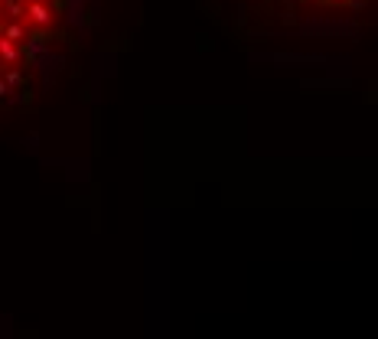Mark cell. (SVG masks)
<instances>
[{
	"instance_id": "cell-1",
	"label": "cell",
	"mask_w": 378,
	"mask_h": 339,
	"mask_svg": "<svg viewBox=\"0 0 378 339\" xmlns=\"http://www.w3.org/2000/svg\"><path fill=\"white\" fill-rule=\"evenodd\" d=\"M23 23L33 26V30H49V26L56 23V13H52V7L46 3V0H26Z\"/></svg>"
},
{
	"instance_id": "cell-2",
	"label": "cell",
	"mask_w": 378,
	"mask_h": 339,
	"mask_svg": "<svg viewBox=\"0 0 378 339\" xmlns=\"http://www.w3.org/2000/svg\"><path fill=\"white\" fill-rule=\"evenodd\" d=\"M0 36L13 39V43H23V39H30V26H26L23 20H10V23L0 26Z\"/></svg>"
},
{
	"instance_id": "cell-3",
	"label": "cell",
	"mask_w": 378,
	"mask_h": 339,
	"mask_svg": "<svg viewBox=\"0 0 378 339\" xmlns=\"http://www.w3.org/2000/svg\"><path fill=\"white\" fill-rule=\"evenodd\" d=\"M20 59V43H13V39H7V36H0V63H7V65H13Z\"/></svg>"
},
{
	"instance_id": "cell-4",
	"label": "cell",
	"mask_w": 378,
	"mask_h": 339,
	"mask_svg": "<svg viewBox=\"0 0 378 339\" xmlns=\"http://www.w3.org/2000/svg\"><path fill=\"white\" fill-rule=\"evenodd\" d=\"M23 7H26V0H7L3 3V10H7L10 20H23Z\"/></svg>"
},
{
	"instance_id": "cell-5",
	"label": "cell",
	"mask_w": 378,
	"mask_h": 339,
	"mask_svg": "<svg viewBox=\"0 0 378 339\" xmlns=\"http://www.w3.org/2000/svg\"><path fill=\"white\" fill-rule=\"evenodd\" d=\"M3 82H7V85H23V72H16V69H10Z\"/></svg>"
}]
</instances>
